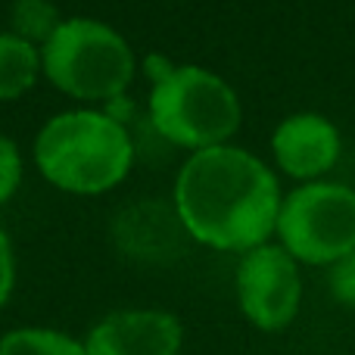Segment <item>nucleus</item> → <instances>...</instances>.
Instances as JSON below:
<instances>
[{
    "instance_id": "1",
    "label": "nucleus",
    "mask_w": 355,
    "mask_h": 355,
    "mask_svg": "<svg viewBox=\"0 0 355 355\" xmlns=\"http://www.w3.org/2000/svg\"><path fill=\"white\" fill-rule=\"evenodd\" d=\"M281 202L275 172L231 144L193 153L175 178L178 221L196 243L221 252H250L268 243Z\"/></svg>"
},
{
    "instance_id": "2",
    "label": "nucleus",
    "mask_w": 355,
    "mask_h": 355,
    "mask_svg": "<svg viewBox=\"0 0 355 355\" xmlns=\"http://www.w3.org/2000/svg\"><path fill=\"white\" fill-rule=\"evenodd\" d=\"M35 162L53 187L94 196L122 184L135 162V144L119 119L100 110L53 116L35 137Z\"/></svg>"
},
{
    "instance_id": "3",
    "label": "nucleus",
    "mask_w": 355,
    "mask_h": 355,
    "mask_svg": "<svg viewBox=\"0 0 355 355\" xmlns=\"http://www.w3.org/2000/svg\"><path fill=\"white\" fill-rule=\"evenodd\" d=\"M240 100L221 75L202 66H166L150 91V122L184 150L227 144L240 128Z\"/></svg>"
},
{
    "instance_id": "4",
    "label": "nucleus",
    "mask_w": 355,
    "mask_h": 355,
    "mask_svg": "<svg viewBox=\"0 0 355 355\" xmlns=\"http://www.w3.org/2000/svg\"><path fill=\"white\" fill-rule=\"evenodd\" d=\"M41 72L69 97L110 103L128 91L135 53L112 25L75 16L62 19L41 47Z\"/></svg>"
},
{
    "instance_id": "5",
    "label": "nucleus",
    "mask_w": 355,
    "mask_h": 355,
    "mask_svg": "<svg viewBox=\"0 0 355 355\" xmlns=\"http://www.w3.org/2000/svg\"><path fill=\"white\" fill-rule=\"evenodd\" d=\"M275 234L296 262H343L355 252V190L334 181H309L290 190Z\"/></svg>"
},
{
    "instance_id": "6",
    "label": "nucleus",
    "mask_w": 355,
    "mask_h": 355,
    "mask_svg": "<svg viewBox=\"0 0 355 355\" xmlns=\"http://www.w3.org/2000/svg\"><path fill=\"white\" fill-rule=\"evenodd\" d=\"M237 302L252 327L265 334L293 324L302 302L300 262L281 243H262L243 252L237 265Z\"/></svg>"
},
{
    "instance_id": "7",
    "label": "nucleus",
    "mask_w": 355,
    "mask_h": 355,
    "mask_svg": "<svg viewBox=\"0 0 355 355\" xmlns=\"http://www.w3.org/2000/svg\"><path fill=\"white\" fill-rule=\"evenodd\" d=\"M184 327L162 309H122L87 331V355H181Z\"/></svg>"
},
{
    "instance_id": "8",
    "label": "nucleus",
    "mask_w": 355,
    "mask_h": 355,
    "mask_svg": "<svg viewBox=\"0 0 355 355\" xmlns=\"http://www.w3.org/2000/svg\"><path fill=\"white\" fill-rule=\"evenodd\" d=\"M277 168L290 178L315 181L340 159V131L321 112H293L271 135Z\"/></svg>"
},
{
    "instance_id": "9",
    "label": "nucleus",
    "mask_w": 355,
    "mask_h": 355,
    "mask_svg": "<svg viewBox=\"0 0 355 355\" xmlns=\"http://www.w3.org/2000/svg\"><path fill=\"white\" fill-rule=\"evenodd\" d=\"M41 50L31 41L0 31V100H16L37 81Z\"/></svg>"
},
{
    "instance_id": "10",
    "label": "nucleus",
    "mask_w": 355,
    "mask_h": 355,
    "mask_svg": "<svg viewBox=\"0 0 355 355\" xmlns=\"http://www.w3.org/2000/svg\"><path fill=\"white\" fill-rule=\"evenodd\" d=\"M0 355H87L85 340L53 327H16L0 337Z\"/></svg>"
},
{
    "instance_id": "11",
    "label": "nucleus",
    "mask_w": 355,
    "mask_h": 355,
    "mask_svg": "<svg viewBox=\"0 0 355 355\" xmlns=\"http://www.w3.org/2000/svg\"><path fill=\"white\" fill-rule=\"evenodd\" d=\"M62 19H56L53 3L47 0H16L12 3V35L25 37L37 47V44H47V37L56 31Z\"/></svg>"
},
{
    "instance_id": "12",
    "label": "nucleus",
    "mask_w": 355,
    "mask_h": 355,
    "mask_svg": "<svg viewBox=\"0 0 355 355\" xmlns=\"http://www.w3.org/2000/svg\"><path fill=\"white\" fill-rule=\"evenodd\" d=\"M22 184V153L10 137L0 135V206L10 200Z\"/></svg>"
},
{
    "instance_id": "13",
    "label": "nucleus",
    "mask_w": 355,
    "mask_h": 355,
    "mask_svg": "<svg viewBox=\"0 0 355 355\" xmlns=\"http://www.w3.org/2000/svg\"><path fill=\"white\" fill-rule=\"evenodd\" d=\"M331 290L340 302L346 306H355V252L346 256L343 262L334 265V275H331Z\"/></svg>"
},
{
    "instance_id": "14",
    "label": "nucleus",
    "mask_w": 355,
    "mask_h": 355,
    "mask_svg": "<svg viewBox=\"0 0 355 355\" xmlns=\"http://www.w3.org/2000/svg\"><path fill=\"white\" fill-rule=\"evenodd\" d=\"M12 287H16V256H12V243L6 231L0 227V309L6 306Z\"/></svg>"
}]
</instances>
